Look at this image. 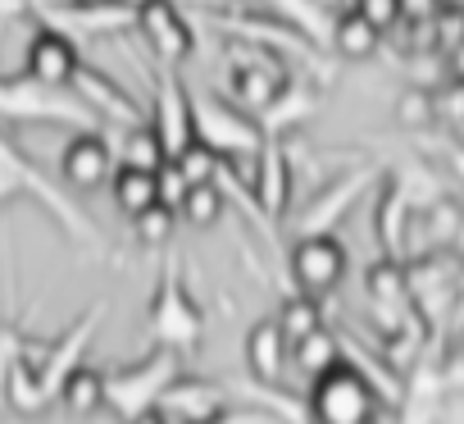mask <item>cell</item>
<instances>
[{
  "instance_id": "obj_21",
  "label": "cell",
  "mask_w": 464,
  "mask_h": 424,
  "mask_svg": "<svg viewBox=\"0 0 464 424\" xmlns=\"http://www.w3.org/2000/svg\"><path fill=\"white\" fill-rule=\"evenodd\" d=\"M446 64H450V78H464V42L446 55Z\"/></svg>"
},
{
  "instance_id": "obj_22",
  "label": "cell",
  "mask_w": 464,
  "mask_h": 424,
  "mask_svg": "<svg viewBox=\"0 0 464 424\" xmlns=\"http://www.w3.org/2000/svg\"><path fill=\"white\" fill-rule=\"evenodd\" d=\"M446 5H464V0H446Z\"/></svg>"
},
{
  "instance_id": "obj_13",
  "label": "cell",
  "mask_w": 464,
  "mask_h": 424,
  "mask_svg": "<svg viewBox=\"0 0 464 424\" xmlns=\"http://www.w3.org/2000/svg\"><path fill=\"white\" fill-rule=\"evenodd\" d=\"M432 110L446 114V119H464V78H446L432 92Z\"/></svg>"
},
{
  "instance_id": "obj_20",
  "label": "cell",
  "mask_w": 464,
  "mask_h": 424,
  "mask_svg": "<svg viewBox=\"0 0 464 424\" xmlns=\"http://www.w3.org/2000/svg\"><path fill=\"white\" fill-rule=\"evenodd\" d=\"M146 192H150V182H146V178H128V187H123V196H128V201H141Z\"/></svg>"
},
{
  "instance_id": "obj_11",
  "label": "cell",
  "mask_w": 464,
  "mask_h": 424,
  "mask_svg": "<svg viewBox=\"0 0 464 424\" xmlns=\"http://www.w3.org/2000/svg\"><path fill=\"white\" fill-rule=\"evenodd\" d=\"M351 10H355L360 19H369L382 37H387L392 28H401V0H351Z\"/></svg>"
},
{
  "instance_id": "obj_15",
  "label": "cell",
  "mask_w": 464,
  "mask_h": 424,
  "mask_svg": "<svg viewBox=\"0 0 464 424\" xmlns=\"http://www.w3.org/2000/svg\"><path fill=\"white\" fill-rule=\"evenodd\" d=\"M441 5L446 0H401V24L405 28H423V24H432L441 15Z\"/></svg>"
},
{
  "instance_id": "obj_3",
  "label": "cell",
  "mask_w": 464,
  "mask_h": 424,
  "mask_svg": "<svg viewBox=\"0 0 464 424\" xmlns=\"http://www.w3.org/2000/svg\"><path fill=\"white\" fill-rule=\"evenodd\" d=\"M132 33L164 64H182L196 51V24L187 10H178V0H137V28Z\"/></svg>"
},
{
  "instance_id": "obj_18",
  "label": "cell",
  "mask_w": 464,
  "mask_h": 424,
  "mask_svg": "<svg viewBox=\"0 0 464 424\" xmlns=\"http://www.w3.org/2000/svg\"><path fill=\"white\" fill-rule=\"evenodd\" d=\"M69 5H78V0H24V10H28V15H42V19H55V15H64Z\"/></svg>"
},
{
  "instance_id": "obj_2",
  "label": "cell",
  "mask_w": 464,
  "mask_h": 424,
  "mask_svg": "<svg viewBox=\"0 0 464 424\" xmlns=\"http://www.w3.org/2000/svg\"><path fill=\"white\" fill-rule=\"evenodd\" d=\"M218 55H227V64H232V96L246 101L251 110H269L283 96V87L292 83L278 51L246 46V42H223Z\"/></svg>"
},
{
  "instance_id": "obj_17",
  "label": "cell",
  "mask_w": 464,
  "mask_h": 424,
  "mask_svg": "<svg viewBox=\"0 0 464 424\" xmlns=\"http://www.w3.org/2000/svg\"><path fill=\"white\" fill-rule=\"evenodd\" d=\"M200 123H209V128H218V133H242V137H251V128H242L232 114H218V105H209V101H205V110H200Z\"/></svg>"
},
{
  "instance_id": "obj_19",
  "label": "cell",
  "mask_w": 464,
  "mask_h": 424,
  "mask_svg": "<svg viewBox=\"0 0 464 424\" xmlns=\"http://www.w3.org/2000/svg\"><path fill=\"white\" fill-rule=\"evenodd\" d=\"M132 155H137V160H146V155L155 160V137H146V133H137V137H132Z\"/></svg>"
},
{
  "instance_id": "obj_12",
  "label": "cell",
  "mask_w": 464,
  "mask_h": 424,
  "mask_svg": "<svg viewBox=\"0 0 464 424\" xmlns=\"http://www.w3.org/2000/svg\"><path fill=\"white\" fill-rule=\"evenodd\" d=\"M160 119H164V128H173V133L187 128V92H182L178 78H164V87H160Z\"/></svg>"
},
{
  "instance_id": "obj_9",
  "label": "cell",
  "mask_w": 464,
  "mask_h": 424,
  "mask_svg": "<svg viewBox=\"0 0 464 424\" xmlns=\"http://www.w3.org/2000/svg\"><path fill=\"white\" fill-rule=\"evenodd\" d=\"M73 87L82 92V96H92V101H101V105H114V110H123L128 114V101H123V92L101 74V69H87V64H78V74H73Z\"/></svg>"
},
{
  "instance_id": "obj_4",
  "label": "cell",
  "mask_w": 464,
  "mask_h": 424,
  "mask_svg": "<svg viewBox=\"0 0 464 424\" xmlns=\"http://www.w3.org/2000/svg\"><path fill=\"white\" fill-rule=\"evenodd\" d=\"M78 42L69 33H60L55 24H37L28 46H24V74L46 83V87H69L78 74Z\"/></svg>"
},
{
  "instance_id": "obj_6",
  "label": "cell",
  "mask_w": 464,
  "mask_h": 424,
  "mask_svg": "<svg viewBox=\"0 0 464 424\" xmlns=\"http://www.w3.org/2000/svg\"><path fill=\"white\" fill-rule=\"evenodd\" d=\"M0 114H46V119H82V105L64 87H46L37 78L0 83Z\"/></svg>"
},
{
  "instance_id": "obj_14",
  "label": "cell",
  "mask_w": 464,
  "mask_h": 424,
  "mask_svg": "<svg viewBox=\"0 0 464 424\" xmlns=\"http://www.w3.org/2000/svg\"><path fill=\"white\" fill-rule=\"evenodd\" d=\"M437 110H432V92H423V87H410L405 96H401V119L405 123H423V119H432Z\"/></svg>"
},
{
  "instance_id": "obj_16",
  "label": "cell",
  "mask_w": 464,
  "mask_h": 424,
  "mask_svg": "<svg viewBox=\"0 0 464 424\" xmlns=\"http://www.w3.org/2000/svg\"><path fill=\"white\" fill-rule=\"evenodd\" d=\"M69 169H82V173L101 169V146H96V142H73V151H69Z\"/></svg>"
},
{
  "instance_id": "obj_7",
  "label": "cell",
  "mask_w": 464,
  "mask_h": 424,
  "mask_svg": "<svg viewBox=\"0 0 464 424\" xmlns=\"http://www.w3.org/2000/svg\"><path fill=\"white\" fill-rule=\"evenodd\" d=\"M378 46H382V33H378L369 19H360L351 5L337 10L333 33H328V51H337V55H346V60H369Z\"/></svg>"
},
{
  "instance_id": "obj_1",
  "label": "cell",
  "mask_w": 464,
  "mask_h": 424,
  "mask_svg": "<svg viewBox=\"0 0 464 424\" xmlns=\"http://www.w3.org/2000/svg\"><path fill=\"white\" fill-rule=\"evenodd\" d=\"M191 24H209L218 33V42H246V46H265V51H278L283 60L296 55V60H310L319 64L328 51L319 42H310L296 24H287L283 15H274L269 5H200L191 10Z\"/></svg>"
},
{
  "instance_id": "obj_10",
  "label": "cell",
  "mask_w": 464,
  "mask_h": 424,
  "mask_svg": "<svg viewBox=\"0 0 464 424\" xmlns=\"http://www.w3.org/2000/svg\"><path fill=\"white\" fill-rule=\"evenodd\" d=\"M428 28H432L437 55H450V51L464 42V5H441V15H437Z\"/></svg>"
},
{
  "instance_id": "obj_5",
  "label": "cell",
  "mask_w": 464,
  "mask_h": 424,
  "mask_svg": "<svg viewBox=\"0 0 464 424\" xmlns=\"http://www.w3.org/2000/svg\"><path fill=\"white\" fill-rule=\"evenodd\" d=\"M69 37H123L137 28V0H78L64 15L42 19Z\"/></svg>"
},
{
  "instance_id": "obj_8",
  "label": "cell",
  "mask_w": 464,
  "mask_h": 424,
  "mask_svg": "<svg viewBox=\"0 0 464 424\" xmlns=\"http://www.w3.org/2000/svg\"><path fill=\"white\" fill-rule=\"evenodd\" d=\"M269 10L274 15H283L287 24H296L310 42H319L324 51H328V33H333V19L324 15V5L319 0H269Z\"/></svg>"
}]
</instances>
